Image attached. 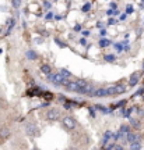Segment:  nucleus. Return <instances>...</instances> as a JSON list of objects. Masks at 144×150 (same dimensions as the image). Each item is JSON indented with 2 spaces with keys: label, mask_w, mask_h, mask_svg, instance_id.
<instances>
[{
  "label": "nucleus",
  "mask_w": 144,
  "mask_h": 150,
  "mask_svg": "<svg viewBox=\"0 0 144 150\" xmlns=\"http://www.w3.org/2000/svg\"><path fill=\"white\" fill-rule=\"evenodd\" d=\"M74 31H76V32H78V31H81V27H80V25H76V27H74Z\"/></svg>",
  "instance_id": "nucleus-33"
},
{
  "label": "nucleus",
  "mask_w": 144,
  "mask_h": 150,
  "mask_svg": "<svg viewBox=\"0 0 144 150\" xmlns=\"http://www.w3.org/2000/svg\"><path fill=\"white\" fill-rule=\"evenodd\" d=\"M124 104H126V100H122V102L118 103V107H122V106H124Z\"/></svg>",
  "instance_id": "nucleus-31"
},
{
  "label": "nucleus",
  "mask_w": 144,
  "mask_h": 150,
  "mask_svg": "<svg viewBox=\"0 0 144 150\" xmlns=\"http://www.w3.org/2000/svg\"><path fill=\"white\" fill-rule=\"evenodd\" d=\"M44 42V40H42V38H41V39H39V38H38V39H36V43H38V44H41V43Z\"/></svg>",
  "instance_id": "nucleus-37"
},
{
  "label": "nucleus",
  "mask_w": 144,
  "mask_h": 150,
  "mask_svg": "<svg viewBox=\"0 0 144 150\" xmlns=\"http://www.w3.org/2000/svg\"><path fill=\"white\" fill-rule=\"evenodd\" d=\"M83 35H84V36H88L89 32H88V31H84V32H83Z\"/></svg>",
  "instance_id": "nucleus-40"
},
{
  "label": "nucleus",
  "mask_w": 144,
  "mask_h": 150,
  "mask_svg": "<svg viewBox=\"0 0 144 150\" xmlns=\"http://www.w3.org/2000/svg\"><path fill=\"white\" fill-rule=\"evenodd\" d=\"M133 11H134V9H133V6H132V4H129V6L126 7V14H132Z\"/></svg>",
  "instance_id": "nucleus-24"
},
{
  "label": "nucleus",
  "mask_w": 144,
  "mask_h": 150,
  "mask_svg": "<svg viewBox=\"0 0 144 150\" xmlns=\"http://www.w3.org/2000/svg\"><path fill=\"white\" fill-rule=\"evenodd\" d=\"M89 9H91V3H89V1H87V3L83 6V9H81V10H83V13H88Z\"/></svg>",
  "instance_id": "nucleus-21"
},
{
  "label": "nucleus",
  "mask_w": 144,
  "mask_h": 150,
  "mask_svg": "<svg viewBox=\"0 0 144 150\" xmlns=\"http://www.w3.org/2000/svg\"><path fill=\"white\" fill-rule=\"evenodd\" d=\"M115 60H116V57L113 54H106L105 56V61H115Z\"/></svg>",
  "instance_id": "nucleus-23"
},
{
  "label": "nucleus",
  "mask_w": 144,
  "mask_h": 150,
  "mask_svg": "<svg viewBox=\"0 0 144 150\" xmlns=\"http://www.w3.org/2000/svg\"><path fill=\"white\" fill-rule=\"evenodd\" d=\"M11 6H13L14 9H18V7L21 6V1H20V0H13V1H11Z\"/></svg>",
  "instance_id": "nucleus-22"
},
{
  "label": "nucleus",
  "mask_w": 144,
  "mask_h": 150,
  "mask_svg": "<svg viewBox=\"0 0 144 150\" xmlns=\"http://www.w3.org/2000/svg\"><path fill=\"white\" fill-rule=\"evenodd\" d=\"M0 129H1V127H0Z\"/></svg>",
  "instance_id": "nucleus-44"
},
{
  "label": "nucleus",
  "mask_w": 144,
  "mask_h": 150,
  "mask_svg": "<svg viewBox=\"0 0 144 150\" xmlns=\"http://www.w3.org/2000/svg\"><path fill=\"white\" fill-rule=\"evenodd\" d=\"M94 90H95V88H94L92 85H88V84H87V85L84 86L83 89H80V92H78V93H81V95H87V96H91Z\"/></svg>",
  "instance_id": "nucleus-5"
},
{
  "label": "nucleus",
  "mask_w": 144,
  "mask_h": 150,
  "mask_svg": "<svg viewBox=\"0 0 144 150\" xmlns=\"http://www.w3.org/2000/svg\"><path fill=\"white\" fill-rule=\"evenodd\" d=\"M132 111H133V107H129L127 108V111H126V114H124V117L129 118L130 117V114H132Z\"/></svg>",
  "instance_id": "nucleus-26"
},
{
  "label": "nucleus",
  "mask_w": 144,
  "mask_h": 150,
  "mask_svg": "<svg viewBox=\"0 0 144 150\" xmlns=\"http://www.w3.org/2000/svg\"><path fill=\"white\" fill-rule=\"evenodd\" d=\"M115 47H116V50H119V52H122V50H123V46L120 44V43H116V44H115Z\"/></svg>",
  "instance_id": "nucleus-27"
},
{
  "label": "nucleus",
  "mask_w": 144,
  "mask_h": 150,
  "mask_svg": "<svg viewBox=\"0 0 144 150\" xmlns=\"http://www.w3.org/2000/svg\"><path fill=\"white\" fill-rule=\"evenodd\" d=\"M76 84H77V86L80 88V89H83L84 86L87 85V82H85L84 79H78V81H76Z\"/></svg>",
  "instance_id": "nucleus-20"
},
{
  "label": "nucleus",
  "mask_w": 144,
  "mask_h": 150,
  "mask_svg": "<svg viewBox=\"0 0 144 150\" xmlns=\"http://www.w3.org/2000/svg\"><path fill=\"white\" fill-rule=\"evenodd\" d=\"M50 6H52V3H50V1H44V7H45V9H50Z\"/></svg>",
  "instance_id": "nucleus-28"
},
{
  "label": "nucleus",
  "mask_w": 144,
  "mask_h": 150,
  "mask_svg": "<svg viewBox=\"0 0 144 150\" xmlns=\"http://www.w3.org/2000/svg\"><path fill=\"white\" fill-rule=\"evenodd\" d=\"M143 100H144V96H143Z\"/></svg>",
  "instance_id": "nucleus-43"
},
{
  "label": "nucleus",
  "mask_w": 144,
  "mask_h": 150,
  "mask_svg": "<svg viewBox=\"0 0 144 150\" xmlns=\"http://www.w3.org/2000/svg\"><path fill=\"white\" fill-rule=\"evenodd\" d=\"M115 20H113V18H111V20H109V21H108V24H109V25H113V24H115Z\"/></svg>",
  "instance_id": "nucleus-36"
},
{
  "label": "nucleus",
  "mask_w": 144,
  "mask_h": 150,
  "mask_svg": "<svg viewBox=\"0 0 144 150\" xmlns=\"http://www.w3.org/2000/svg\"><path fill=\"white\" fill-rule=\"evenodd\" d=\"M126 140H127V142H129V145H130V143H133V142H140V136H139V135H136V133L129 132V133L126 135Z\"/></svg>",
  "instance_id": "nucleus-7"
},
{
  "label": "nucleus",
  "mask_w": 144,
  "mask_h": 150,
  "mask_svg": "<svg viewBox=\"0 0 144 150\" xmlns=\"http://www.w3.org/2000/svg\"><path fill=\"white\" fill-rule=\"evenodd\" d=\"M113 90H115V95H119V93H123L126 90V88L123 85H116V86H113Z\"/></svg>",
  "instance_id": "nucleus-12"
},
{
  "label": "nucleus",
  "mask_w": 144,
  "mask_h": 150,
  "mask_svg": "<svg viewBox=\"0 0 144 150\" xmlns=\"http://www.w3.org/2000/svg\"><path fill=\"white\" fill-rule=\"evenodd\" d=\"M115 150H123V146H116V147H115Z\"/></svg>",
  "instance_id": "nucleus-38"
},
{
  "label": "nucleus",
  "mask_w": 144,
  "mask_h": 150,
  "mask_svg": "<svg viewBox=\"0 0 144 150\" xmlns=\"http://www.w3.org/2000/svg\"><path fill=\"white\" fill-rule=\"evenodd\" d=\"M129 147H130V150H141V143L140 142H133V143L129 145Z\"/></svg>",
  "instance_id": "nucleus-13"
},
{
  "label": "nucleus",
  "mask_w": 144,
  "mask_h": 150,
  "mask_svg": "<svg viewBox=\"0 0 144 150\" xmlns=\"http://www.w3.org/2000/svg\"><path fill=\"white\" fill-rule=\"evenodd\" d=\"M48 81L49 82H52L55 86H67L70 82H69V79H66V78H63L62 75L59 74H50L48 75Z\"/></svg>",
  "instance_id": "nucleus-1"
},
{
  "label": "nucleus",
  "mask_w": 144,
  "mask_h": 150,
  "mask_svg": "<svg viewBox=\"0 0 144 150\" xmlns=\"http://www.w3.org/2000/svg\"><path fill=\"white\" fill-rule=\"evenodd\" d=\"M55 42L57 43V46H60V47H66V44H65V43H62L59 39H55Z\"/></svg>",
  "instance_id": "nucleus-29"
},
{
  "label": "nucleus",
  "mask_w": 144,
  "mask_h": 150,
  "mask_svg": "<svg viewBox=\"0 0 144 150\" xmlns=\"http://www.w3.org/2000/svg\"><path fill=\"white\" fill-rule=\"evenodd\" d=\"M106 14H108V15H112V14H113V11H112V10H108V11H106Z\"/></svg>",
  "instance_id": "nucleus-39"
},
{
  "label": "nucleus",
  "mask_w": 144,
  "mask_h": 150,
  "mask_svg": "<svg viewBox=\"0 0 144 150\" xmlns=\"http://www.w3.org/2000/svg\"><path fill=\"white\" fill-rule=\"evenodd\" d=\"M109 44H111V40H109V39H105V38H104V39H101L100 40L101 47H105V46H109Z\"/></svg>",
  "instance_id": "nucleus-18"
},
{
  "label": "nucleus",
  "mask_w": 144,
  "mask_h": 150,
  "mask_svg": "<svg viewBox=\"0 0 144 150\" xmlns=\"http://www.w3.org/2000/svg\"><path fill=\"white\" fill-rule=\"evenodd\" d=\"M71 106H73V103H70V102H67V103H65V108H66V110H69V108H71Z\"/></svg>",
  "instance_id": "nucleus-30"
},
{
  "label": "nucleus",
  "mask_w": 144,
  "mask_h": 150,
  "mask_svg": "<svg viewBox=\"0 0 144 150\" xmlns=\"http://www.w3.org/2000/svg\"><path fill=\"white\" fill-rule=\"evenodd\" d=\"M119 20H120V21H124V20H126V14H122V15H120V18H119Z\"/></svg>",
  "instance_id": "nucleus-35"
},
{
  "label": "nucleus",
  "mask_w": 144,
  "mask_h": 150,
  "mask_svg": "<svg viewBox=\"0 0 144 150\" xmlns=\"http://www.w3.org/2000/svg\"><path fill=\"white\" fill-rule=\"evenodd\" d=\"M129 119H130V124H132V125H133V128L134 129H139L140 128V122H139V119H136V118H129Z\"/></svg>",
  "instance_id": "nucleus-14"
},
{
  "label": "nucleus",
  "mask_w": 144,
  "mask_h": 150,
  "mask_svg": "<svg viewBox=\"0 0 144 150\" xmlns=\"http://www.w3.org/2000/svg\"><path fill=\"white\" fill-rule=\"evenodd\" d=\"M52 18H53V14H48L46 15V20H52Z\"/></svg>",
  "instance_id": "nucleus-34"
},
{
  "label": "nucleus",
  "mask_w": 144,
  "mask_h": 150,
  "mask_svg": "<svg viewBox=\"0 0 144 150\" xmlns=\"http://www.w3.org/2000/svg\"><path fill=\"white\" fill-rule=\"evenodd\" d=\"M9 133H10V131L7 128H1L0 129V135L3 136V138H6V136H9Z\"/></svg>",
  "instance_id": "nucleus-19"
},
{
  "label": "nucleus",
  "mask_w": 144,
  "mask_h": 150,
  "mask_svg": "<svg viewBox=\"0 0 144 150\" xmlns=\"http://www.w3.org/2000/svg\"><path fill=\"white\" fill-rule=\"evenodd\" d=\"M140 9H144V1H140Z\"/></svg>",
  "instance_id": "nucleus-41"
},
{
  "label": "nucleus",
  "mask_w": 144,
  "mask_h": 150,
  "mask_svg": "<svg viewBox=\"0 0 144 150\" xmlns=\"http://www.w3.org/2000/svg\"><path fill=\"white\" fill-rule=\"evenodd\" d=\"M46 118L49 121H57L60 118V111L57 108H50L48 113H46Z\"/></svg>",
  "instance_id": "nucleus-3"
},
{
  "label": "nucleus",
  "mask_w": 144,
  "mask_h": 150,
  "mask_svg": "<svg viewBox=\"0 0 144 150\" xmlns=\"http://www.w3.org/2000/svg\"><path fill=\"white\" fill-rule=\"evenodd\" d=\"M41 72L45 74V75H50L52 74V68H50L48 64H42L41 65Z\"/></svg>",
  "instance_id": "nucleus-9"
},
{
  "label": "nucleus",
  "mask_w": 144,
  "mask_h": 150,
  "mask_svg": "<svg viewBox=\"0 0 144 150\" xmlns=\"http://www.w3.org/2000/svg\"><path fill=\"white\" fill-rule=\"evenodd\" d=\"M59 74L62 75V76H63V78H69V76H70V75H71V72H70V71H67V70H65V68H62V70H60V72H59Z\"/></svg>",
  "instance_id": "nucleus-17"
},
{
  "label": "nucleus",
  "mask_w": 144,
  "mask_h": 150,
  "mask_svg": "<svg viewBox=\"0 0 144 150\" xmlns=\"http://www.w3.org/2000/svg\"><path fill=\"white\" fill-rule=\"evenodd\" d=\"M105 96H108L106 95V89H102L101 88V89H95L89 97H105Z\"/></svg>",
  "instance_id": "nucleus-6"
},
{
  "label": "nucleus",
  "mask_w": 144,
  "mask_h": 150,
  "mask_svg": "<svg viewBox=\"0 0 144 150\" xmlns=\"http://www.w3.org/2000/svg\"><path fill=\"white\" fill-rule=\"evenodd\" d=\"M25 132H27V135H28L30 138H36V136H39V129H38V127H36L34 122H28V124L25 125Z\"/></svg>",
  "instance_id": "nucleus-2"
},
{
  "label": "nucleus",
  "mask_w": 144,
  "mask_h": 150,
  "mask_svg": "<svg viewBox=\"0 0 144 150\" xmlns=\"http://www.w3.org/2000/svg\"><path fill=\"white\" fill-rule=\"evenodd\" d=\"M80 43H81L83 46H85V44H87V40H85V38H83V39H80Z\"/></svg>",
  "instance_id": "nucleus-32"
},
{
  "label": "nucleus",
  "mask_w": 144,
  "mask_h": 150,
  "mask_svg": "<svg viewBox=\"0 0 144 150\" xmlns=\"http://www.w3.org/2000/svg\"><path fill=\"white\" fill-rule=\"evenodd\" d=\"M27 57H28L30 60H36L38 56H36V53H35L34 50H28V52H27Z\"/></svg>",
  "instance_id": "nucleus-16"
},
{
  "label": "nucleus",
  "mask_w": 144,
  "mask_h": 150,
  "mask_svg": "<svg viewBox=\"0 0 144 150\" xmlns=\"http://www.w3.org/2000/svg\"><path fill=\"white\" fill-rule=\"evenodd\" d=\"M112 138H113V133H112L111 131H106L105 132V135H104V146L108 143V140H111Z\"/></svg>",
  "instance_id": "nucleus-11"
},
{
  "label": "nucleus",
  "mask_w": 144,
  "mask_h": 150,
  "mask_svg": "<svg viewBox=\"0 0 144 150\" xmlns=\"http://www.w3.org/2000/svg\"><path fill=\"white\" fill-rule=\"evenodd\" d=\"M119 132H120L122 135H124V133L127 135V133L130 132V127H129V125H122V127H120V129H119Z\"/></svg>",
  "instance_id": "nucleus-15"
},
{
  "label": "nucleus",
  "mask_w": 144,
  "mask_h": 150,
  "mask_svg": "<svg viewBox=\"0 0 144 150\" xmlns=\"http://www.w3.org/2000/svg\"><path fill=\"white\" fill-rule=\"evenodd\" d=\"M139 79H140V75H139V72H134V74L130 76V81H129L130 86H136V85H137V84H139Z\"/></svg>",
  "instance_id": "nucleus-8"
},
{
  "label": "nucleus",
  "mask_w": 144,
  "mask_h": 150,
  "mask_svg": "<svg viewBox=\"0 0 144 150\" xmlns=\"http://www.w3.org/2000/svg\"><path fill=\"white\" fill-rule=\"evenodd\" d=\"M63 125H65L67 129H74L76 121H74L73 117H63Z\"/></svg>",
  "instance_id": "nucleus-4"
},
{
  "label": "nucleus",
  "mask_w": 144,
  "mask_h": 150,
  "mask_svg": "<svg viewBox=\"0 0 144 150\" xmlns=\"http://www.w3.org/2000/svg\"><path fill=\"white\" fill-rule=\"evenodd\" d=\"M143 68H144V61H143Z\"/></svg>",
  "instance_id": "nucleus-42"
},
{
  "label": "nucleus",
  "mask_w": 144,
  "mask_h": 150,
  "mask_svg": "<svg viewBox=\"0 0 144 150\" xmlns=\"http://www.w3.org/2000/svg\"><path fill=\"white\" fill-rule=\"evenodd\" d=\"M109 7H111L112 11L118 10V4H116V3H113V1H112V3H109Z\"/></svg>",
  "instance_id": "nucleus-25"
},
{
  "label": "nucleus",
  "mask_w": 144,
  "mask_h": 150,
  "mask_svg": "<svg viewBox=\"0 0 144 150\" xmlns=\"http://www.w3.org/2000/svg\"><path fill=\"white\" fill-rule=\"evenodd\" d=\"M66 88L70 90V92H77V93L80 92V88L77 86V84H76V82H70V84H69Z\"/></svg>",
  "instance_id": "nucleus-10"
}]
</instances>
